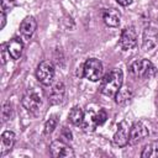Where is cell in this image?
Here are the masks:
<instances>
[{
  "mask_svg": "<svg viewBox=\"0 0 158 158\" xmlns=\"http://www.w3.org/2000/svg\"><path fill=\"white\" fill-rule=\"evenodd\" d=\"M123 81V74L121 69L114 68L109 73H106L101 80L100 84V91L101 94L106 96H115L117 91L121 89Z\"/></svg>",
  "mask_w": 158,
  "mask_h": 158,
  "instance_id": "cell-1",
  "label": "cell"
},
{
  "mask_svg": "<svg viewBox=\"0 0 158 158\" xmlns=\"http://www.w3.org/2000/svg\"><path fill=\"white\" fill-rule=\"evenodd\" d=\"M130 73L132 77L137 79H146V78H152L154 75L156 68L148 59H139L131 64Z\"/></svg>",
  "mask_w": 158,
  "mask_h": 158,
  "instance_id": "cell-2",
  "label": "cell"
},
{
  "mask_svg": "<svg viewBox=\"0 0 158 158\" xmlns=\"http://www.w3.org/2000/svg\"><path fill=\"white\" fill-rule=\"evenodd\" d=\"M83 75L90 81H98L102 75V63L96 58H89L83 68Z\"/></svg>",
  "mask_w": 158,
  "mask_h": 158,
  "instance_id": "cell-3",
  "label": "cell"
},
{
  "mask_svg": "<svg viewBox=\"0 0 158 158\" xmlns=\"http://www.w3.org/2000/svg\"><path fill=\"white\" fill-rule=\"evenodd\" d=\"M36 78L43 85H49L54 78V65L49 60H43L38 64L36 70Z\"/></svg>",
  "mask_w": 158,
  "mask_h": 158,
  "instance_id": "cell-4",
  "label": "cell"
},
{
  "mask_svg": "<svg viewBox=\"0 0 158 158\" xmlns=\"http://www.w3.org/2000/svg\"><path fill=\"white\" fill-rule=\"evenodd\" d=\"M118 44L123 51H130L137 46V32L133 26H128L121 32Z\"/></svg>",
  "mask_w": 158,
  "mask_h": 158,
  "instance_id": "cell-5",
  "label": "cell"
},
{
  "mask_svg": "<svg viewBox=\"0 0 158 158\" xmlns=\"http://www.w3.org/2000/svg\"><path fill=\"white\" fill-rule=\"evenodd\" d=\"M41 104H42V100H41V96L35 91V90H28L23 96H22V105L23 107L30 111V112H33L36 114L38 111V109L41 107Z\"/></svg>",
  "mask_w": 158,
  "mask_h": 158,
  "instance_id": "cell-6",
  "label": "cell"
},
{
  "mask_svg": "<svg viewBox=\"0 0 158 158\" xmlns=\"http://www.w3.org/2000/svg\"><path fill=\"white\" fill-rule=\"evenodd\" d=\"M49 151H51V154L54 158H69V157H74L73 149L68 144H65L63 141H59V139H56V141H53L51 143Z\"/></svg>",
  "mask_w": 158,
  "mask_h": 158,
  "instance_id": "cell-7",
  "label": "cell"
},
{
  "mask_svg": "<svg viewBox=\"0 0 158 158\" xmlns=\"http://www.w3.org/2000/svg\"><path fill=\"white\" fill-rule=\"evenodd\" d=\"M148 136V128L144 126L143 122L138 121L135 122L131 127H130V138H128V143L130 144H137L138 142H141L142 139H144Z\"/></svg>",
  "mask_w": 158,
  "mask_h": 158,
  "instance_id": "cell-8",
  "label": "cell"
},
{
  "mask_svg": "<svg viewBox=\"0 0 158 158\" xmlns=\"http://www.w3.org/2000/svg\"><path fill=\"white\" fill-rule=\"evenodd\" d=\"M128 138H130V126L127 123V121H121L117 126V130L114 135V143L118 147H125L128 143Z\"/></svg>",
  "mask_w": 158,
  "mask_h": 158,
  "instance_id": "cell-9",
  "label": "cell"
},
{
  "mask_svg": "<svg viewBox=\"0 0 158 158\" xmlns=\"http://www.w3.org/2000/svg\"><path fill=\"white\" fill-rule=\"evenodd\" d=\"M64 95H65L64 84L62 81H57L48 90V101L52 105H58V104H60L63 101Z\"/></svg>",
  "mask_w": 158,
  "mask_h": 158,
  "instance_id": "cell-10",
  "label": "cell"
},
{
  "mask_svg": "<svg viewBox=\"0 0 158 158\" xmlns=\"http://www.w3.org/2000/svg\"><path fill=\"white\" fill-rule=\"evenodd\" d=\"M36 27H37V22L35 20V17L33 16H27L22 20V22L20 25V32H21V35L25 40H30L32 37Z\"/></svg>",
  "mask_w": 158,
  "mask_h": 158,
  "instance_id": "cell-11",
  "label": "cell"
},
{
  "mask_svg": "<svg viewBox=\"0 0 158 158\" xmlns=\"http://www.w3.org/2000/svg\"><path fill=\"white\" fill-rule=\"evenodd\" d=\"M15 144V135L11 131H5L0 138V157L9 153Z\"/></svg>",
  "mask_w": 158,
  "mask_h": 158,
  "instance_id": "cell-12",
  "label": "cell"
},
{
  "mask_svg": "<svg viewBox=\"0 0 158 158\" xmlns=\"http://www.w3.org/2000/svg\"><path fill=\"white\" fill-rule=\"evenodd\" d=\"M7 46V53L9 56L12 58V59H20L21 54H22V51H23V43L20 38L15 37L12 40H10V42L6 43Z\"/></svg>",
  "mask_w": 158,
  "mask_h": 158,
  "instance_id": "cell-13",
  "label": "cell"
},
{
  "mask_svg": "<svg viewBox=\"0 0 158 158\" xmlns=\"http://www.w3.org/2000/svg\"><path fill=\"white\" fill-rule=\"evenodd\" d=\"M81 127H83V130L85 132H93V131H95V128L98 127V122H96V112L94 110L88 109L85 111Z\"/></svg>",
  "mask_w": 158,
  "mask_h": 158,
  "instance_id": "cell-14",
  "label": "cell"
},
{
  "mask_svg": "<svg viewBox=\"0 0 158 158\" xmlns=\"http://www.w3.org/2000/svg\"><path fill=\"white\" fill-rule=\"evenodd\" d=\"M104 22L110 27H117L120 25L121 15L116 9H106L102 14Z\"/></svg>",
  "mask_w": 158,
  "mask_h": 158,
  "instance_id": "cell-15",
  "label": "cell"
},
{
  "mask_svg": "<svg viewBox=\"0 0 158 158\" xmlns=\"http://www.w3.org/2000/svg\"><path fill=\"white\" fill-rule=\"evenodd\" d=\"M132 98H133V93H132L131 88L130 86H125V88L121 86V89L115 95V101L118 105H126L132 100Z\"/></svg>",
  "mask_w": 158,
  "mask_h": 158,
  "instance_id": "cell-16",
  "label": "cell"
},
{
  "mask_svg": "<svg viewBox=\"0 0 158 158\" xmlns=\"http://www.w3.org/2000/svg\"><path fill=\"white\" fill-rule=\"evenodd\" d=\"M157 40H158L157 32L153 28H146L143 33V48L146 51L153 48L157 44Z\"/></svg>",
  "mask_w": 158,
  "mask_h": 158,
  "instance_id": "cell-17",
  "label": "cell"
},
{
  "mask_svg": "<svg viewBox=\"0 0 158 158\" xmlns=\"http://www.w3.org/2000/svg\"><path fill=\"white\" fill-rule=\"evenodd\" d=\"M142 158H158V141H153L144 146L142 153Z\"/></svg>",
  "mask_w": 158,
  "mask_h": 158,
  "instance_id": "cell-18",
  "label": "cell"
},
{
  "mask_svg": "<svg viewBox=\"0 0 158 158\" xmlns=\"http://www.w3.org/2000/svg\"><path fill=\"white\" fill-rule=\"evenodd\" d=\"M68 118H69V121H70L74 126H81L83 118H84V112H83V110H81L80 107L74 106V107L70 110V112H69V115H68Z\"/></svg>",
  "mask_w": 158,
  "mask_h": 158,
  "instance_id": "cell-19",
  "label": "cell"
},
{
  "mask_svg": "<svg viewBox=\"0 0 158 158\" xmlns=\"http://www.w3.org/2000/svg\"><path fill=\"white\" fill-rule=\"evenodd\" d=\"M57 123H58V118H57V116H56V115L51 116V117L46 121V123H44V133L48 135V133L53 132V130L56 128Z\"/></svg>",
  "mask_w": 158,
  "mask_h": 158,
  "instance_id": "cell-20",
  "label": "cell"
},
{
  "mask_svg": "<svg viewBox=\"0 0 158 158\" xmlns=\"http://www.w3.org/2000/svg\"><path fill=\"white\" fill-rule=\"evenodd\" d=\"M11 112H12L11 105H10V102L7 101V102H5V105L2 106V120H4V121H7V120L11 117Z\"/></svg>",
  "mask_w": 158,
  "mask_h": 158,
  "instance_id": "cell-21",
  "label": "cell"
},
{
  "mask_svg": "<svg viewBox=\"0 0 158 158\" xmlns=\"http://www.w3.org/2000/svg\"><path fill=\"white\" fill-rule=\"evenodd\" d=\"M107 118V114L104 109H100L98 112H96V122H98V126H101Z\"/></svg>",
  "mask_w": 158,
  "mask_h": 158,
  "instance_id": "cell-22",
  "label": "cell"
},
{
  "mask_svg": "<svg viewBox=\"0 0 158 158\" xmlns=\"http://www.w3.org/2000/svg\"><path fill=\"white\" fill-rule=\"evenodd\" d=\"M15 4H16V0H1V10L9 11L15 6Z\"/></svg>",
  "mask_w": 158,
  "mask_h": 158,
  "instance_id": "cell-23",
  "label": "cell"
},
{
  "mask_svg": "<svg viewBox=\"0 0 158 158\" xmlns=\"http://www.w3.org/2000/svg\"><path fill=\"white\" fill-rule=\"evenodd\" d=\"M7 46H6V43H4V44H1V63L2 64H5L6 63V52H7Z\"/></svg>",
  "mask_w": 158,
  "mask_h": 158,
  "instance_id": "cell-24",
  "label": "cell"
},
{
  "mask_svg": "<svg viewBox=\"0 0 158 158\" xmlns=\"http://www.w3.org/2000/svg\"><path fill=\"white\" fill-rule=\"evenodd\" d=\"M117 1V4H120L121 6H128V5H131V2H132V0H116Z\"/></svg>",
  "mask_w": 158,
  "mask_h": 158,
  "instance_id": "cell-25",
  "label": "cell"
},
{
  "mask_svg": "<svg viewBox=\"0 0 158 158\" xmlns=\"http://www.w3.org/2000/svg\"><path fill=\"white\" fill-rule=\"evenodd\" d=\"M5 23H6V15H5V11H2L1 10V28H4L5 27Z\"/></svg>",
  "mask_w": 158,
  "mask_h": 158,
  "instance_id": "cell-26",
  "label": "cell"
},
{
  "mask_svg": "<svg viewBox=\"0 0 158 158\" xmlns=\"http://www.w3.org/2000/svg\"><path fill=\"white\" fill-rule=\"evenodd\" d=\"M157 105H158V94H157Z\"/></svg>",
  "mask_w": 158,
  "mask_h": 158,
  "instance_id": "cell-27",
  "label": "cell"
}]
</instances>
